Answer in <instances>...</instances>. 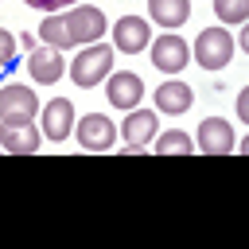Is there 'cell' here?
<instances>
[{"label": "cell", "mask_w": 249, "mask_h": 249, "mask_svg": "<svg viewBox=\"0 0 249 249\" xmlns=\"http://www.w3.org/2000/svg\"><path fill=\"white\" fill-rule=\"evenodd\" d=\"M66 70H70L74 86H82V89L97 86V82H105V78L113 74V47H105L101 39H97V43H86V47L74 54V62H66Z\"/></svg>", "instance_id": "obj_1"}, {"label": "cell", "mask_w": 249, "mask_h": 249, "mask_svg": "<svg viewBox=\"0 0 249 249\" xmlns=\"http://www.w3.org/2000/svg\"><path fill=\"white\" fill-rule=\"evenodd\" d=\"M233 35L226 31V27H206V31H198V39H195V47H191V54H195V62L198 66H206V70H222V66H230L233 62Z\"/></svg>", "instance_id": "obj_2"}, {"label": "cell", "mask_w": 249, "mask_h": 249, "mask_svg": "<svg viewBox=\"0 0 249 249\" xmlns=\"http://www.w3.org/2000/svg\"><path fill=\"white\" fill-rule=\"evenodd\" d=\"M39 117V93H31V86L8 82L0 86V124H31Z\"/></svg>", "instance_id": "obj_3"}, {"label": "cell", "mask_w": 249, "mask_h": 249, "mask_svg": "<svg viewBox=\"0 0 249 249\" xmlns=\"http://www.w3.org/2000/svg\"><path fill=\"white\" fill-rule=\"evenodd\" d=\"M74 132H78V144L86 152H109L117 144V124L101 113H86L82 121H74Z\"/></svg>", "instance_id": "obj_4"}, {"label": "cell", "mask_w": 249, "mask_h": 249, "mask_svg": "<svg viewBox=\"0 0 249 249\" xmlns=\"http://www.w3.org/2000/svg\"><path fill=\"white\" fill-rule=\"evenodd\" d=\"M66 27H70V35H74V43H97L101 35H105V16H101V8H89V4H74L66 16Z\"/></svg>", "instance_id": "obj_5"}, {"label": "cell", "mask_w": 249, "mask_h": 249, "mask_svg": "<svg viewBox=\"0 0 249 249\" xmlns=\"http://www.w3.org/2000/svg\"><path fill=\"white\" fill-rule=\"evenodd\" d=\"M105 97H109V105L113 109H136L140 105V97H144V82H140V74H132V70H117V74H109L105 78Z\"/></svg>", "instance_id": "obj_6"}, {"label": "cell", "mask_w": 249, "mask_h": 249, "mask_svg": "<svg viewBox=\"0 0 249 249\" xmlns=\"http://www.w3.org/2000/svg\"><path fill=\"white\" fill-rule=\"evenodd\" d=\"M195 144H198L202 156H230L233 144H237V136H233V124H226L222 117H206L198 124V140Z\"/></svg>", "instance_id": "obj_7"}, {"label": "cell", "mask_w": 249, "mask_h": 249, "mask_svg": "<svg viewBox=\"0 0 249 249\" xmlns=\"http://www.w3.org/2000/svg\"><path fill=\"white\" fill-rule=\"evenodd\" d=\"M74 121H78V117H74V101H70V97H54V101L43 105V121H39V124H43V136H47V140H58V144H62V140L74 132Z\"/></svg>", "instance_id": "obj_8"}, {"label": "cell", "mask_w": 249, "mask_h": 249, "mask_svg": "<svg viewBox=\"0 0 249 249\" xmlns=\"http://www.w3.org/2000/svg\"><path fill=\"white\" fill-rule=\"evenodd\" d=\"M156 128H160V117H156V109H128L124 113V124H121V132H124V148H144V144H152L156 140Z\"/></svg>", "instance_id": "obj_9"}, {"label": "cell", "mask_w": 249, "mask_h": 249, "mask_svg": "<svg viewBox=\"0 0 249 249\" xmlns=\"http://www.w3.org/2000/svg\"><path fill=\"white\" fill-rule=\"evenodd\" d=\"M152 43V31H148V19L144 16H121L117 27H113V47L124 51V54H136Z\"/></svg>", "instance_id": "obj_10"}, {"label": "cell", "mask_w": 249, "mask_h": 249, "mask_svg": "<svg viewBox=\"0 0 249 249\" xmlns=\"http://www.w3.org/2000/svg\"><path fill=\"white\" fill-rule=\"evenodd\" d=\"M152 47V62L163 70V74H179L183 66H187V58H191V51H187V43L175 35V31H167V35H160L156 43H148Z\"/></svg>", "instance_id": "obj_11"}, {"label": "cell", "mask_w": 249, "mask_h": 249, "mask_svg": "<svg viewBox=\"0 0 249 249\" xmlns=\"http://www.w3.org/2000/svg\"><path fill=\"white\" fill-rule=\"evenodd\" d=\"M27 70H31V82H39V86H54V82L62 78V70H66L62 51L39 43L35 51H27Z\"/></svg>", "instance_id": "obj_12"}, {"label": "cell", "mask_w": 249, "mask_h": 249, "mask_svg": "<svg viewBox=\"0 0 249 249\" xmlns=\"http://www.w3.org/2000/svg\"><path fill=\"white\" fill-rule=\"evenodd\" d=\"M39 140H43V132L35 128V121L31 124H0V148L12 156H35Z\"/></svg>", "instance_id": "obj_13"}, {"label": "cell", "mask_w": 249, "mask_h": 249, "mask_svg": "<svg viewBox=\"0 0 249 249\" xmlns=\"http://www.w3.org/2000/svg\"><path fill=\"white\" fill-rule=\"evenodd\" d=\"M195 105V89L187 82H163L156 89V113H167V117H179Z\"/></svg>", "instance_id": "obj_14"}, {"label": "cell", "mask_w": 249, "mask_h": 249, "mask_svg": "<svg viewBox=\"0 0 249 249\" xmlns=\"http://www.w3.org/2000/svg\"><path fill=\"white\" fill-rule=\"evenodd\" d=\"M148 16L160 27L175 31V27H183L191 19V0H148Z\"/></svg>", "instance_id": "obj_15"}, {"label": "cell", "mask_w": 249, "mask_h": 249, "mask_svg": "<svg viewBox=\"0 0 249 249\" xmlns=\"http://www.w3.org/2000/svg\"><path fill=\"white\" fill-rule=\"evenodd\" d=\"M39 43L43 47H54V51H70L74 47V35H70V27H66V19H62V12H47V19L39 23Z\"/></svg>", "instance_id": "obj_16"}, {"label": "cell", "mask_w": 249, "mask_h": 249, "mask_svg": "<svg viewBox=\"0 0 249 249\" xmlns=\"http://www.w3.org/2000/svg\"><path fill=\"white\" fill-rule=\"evenodd\" d=\"M191 148H195V140H191L187 132H179V128H167V132L156 136V152H160V156H175V152L191 156Z\"/></svg>", "instance_id": "obj_17"}, {"label": "cell", "mask_w": 249, "mask_h": 249, "mask_svg": "<svg viewBox=\"0 0 249 249\" xmlns=\"http://www.w3.org/2000/svg\"><path fill=\"white\" fill-rule=\"evenodd\" d=\"M214 12L222 23H245L249 19V0H214Z\"/></svg>", "instance_id": "obj_18"}, {"label": "cell", "mask_w": 249, "mask_h": 249, "mask_svg": "<svg viewBox=\"0 0 249 249\" xmlns=\"http://www.w3.org/2000/svg\"><path fill=\"white\" fill-rule=\"evenodd\" d=\"M12 58H16V35L0 27V66H8Z\"/></svg>", "instance_id": "obj_19"}, {"label": "cell", "mask_w": 249, "mask_h": 249, "mask_svg": "<svg viewBox=\"0 0 249 249\" xmlns=\"http://www.w3.org/2000/svg\"><path fill=\"white\" fill-rule=\"evenodd\" d=\"M23 4H31V8H39V12H62V8H74V0H23Z\"/></svg>", "instance_id": "obj_20"}, {"label": "cell", "mask_w": 249, "mask_h": 249, "mask_svg": "<svg viewBox=\"0 0 249 249\" xmlns=\"http://www.w3.org/2000/svg\"><path fill=\"white\" fill-rule=\"evenodd\" d=\"M237 117L249 121V97H245V93H237Z\"/></svg>", "instance_id": "obj_21"}, {"label": "cell", "mask_w": 249, "mask_h": 249, "mask_svg": "<svg viewBox=\"0 0 249 249\" xmlns=\"http://www.w3.org/2000/svg\"><path fill=\"white\" fill-rule=\"evenodd\" d=\"M23 47H27V51H35V47H39V35H31V31H27V35H23Z\"/></svg>", "instance_id": "obj_22"}]
</instances>
